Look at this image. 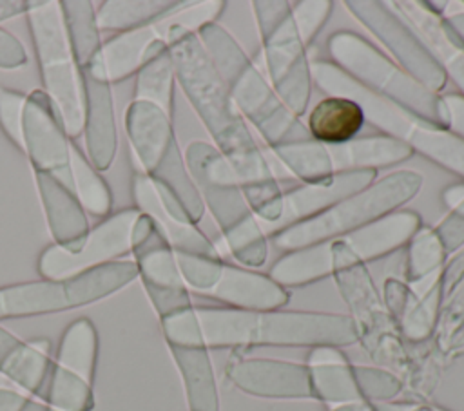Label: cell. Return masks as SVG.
<instances>
[{
  "instance_id": "22",
  "label": "cell",
  "mask_w": 464,
  "mask_h": 411,
  "mask_svg": "<svg viewBox=\"0 0 464 411\" xmlns=\"http://www.w3.org/2000/svg\"><path fill=\"white\" fill-rule=\"evenodd\" d=\"M227 377L237 389L261 398H314L304 364L276 358H232Z\"/></svg>"
},
{
  "instance_id": "25",
  "label": "cell",
  "mask_w": 464,
  "mask_h": 411,
  "mask_svg": "<svg viewBox=\"0 0 464 411\" xmlns=\"http://www.w3.org/2000/svg\"><path fill=\"white\" fill-rule=\"evenodd\" d=\"M382 302L408 342H424L435 333L442 304L440 277L422 293H415L406 281L388 277L382 284Z\"/></svg>"
},
{
  "instance_id": "14",
  "label": "cell",
  "mask_w": 464,
  "mask_h": 411,
  "mask_svg": "<svg viewBox=\"0 0 464 411\" xmlns=\"http://www.w3.org/2000/svg\"><path fill=\"white\" fill-rule=\"evenodd\" d=\"M98 331L91 319H74L62 333L45 389V404L60 411L94 409Z\"/></svg>"
},
{
  "instance_id": "41",
  "label": "cell",
  "mask_w": 464,
  "mask_h": 411,
  "mask_svg": "<svg viewBox=\"0 0 464 411\" xmlns=\"http://www.w3.org/2000/svg\"><path fill=\"white\" fill-rule=\"evenodd\" d=\"M334 11V2L332 0H297L290 2V13L294 18V24L297 27V33L308 47L317 33L323 29L326 24L328 16Z\"/></svg>"
},
{
  "instance_id": "43",
  "label": "cell",
  "mask_w": 464,
  "mask_h": 411,
  "mask_svg": "<svg viewBox=\"0 0 464 411\" xmlns=\"http://www.w3.org/2000/svg\"><path fill=\"white\" fill-rule=\"evenodd\" d=\"M0 411H60V409H54L45 402L34 400L11 386L0 384Z\"/></svg>"
},
{
  "instance_id": "36",
  "label": "cell",
  "mask_w": 464,
  "mask_h": 411,
  "mask_svg": "<svg viewBox=\"0 0 464 411\" xmlns=\"http://www.w3.org/2000/svg\"><path fill=\"white\" fill-rule=\"evenodd\" d=\"M69 172L72 181V192L83 210L92 215L107 217L112 210L111 188L74 143H71Z\"/></svg>"
},
{
  "instance_id": "11",
  "label": "cell",
  "mask_w": 464,
  "mask_h": 411,
  "mask_svg": "<svg viewBox=\"0 0 464 411\" xmlns=\"http://www.w3.org/2000/svg\"><path fill=\"white\" fill-rule=\"evenodd\" d=\"M332 277L350 310L348 317L353 322L357 342L384 369L408 375L411 358L406 351L404 339L388 313L368 266L353 263L335 270Z\"/></svg>"
},
{
  "instance_id": "37",
  "label": "cell",
  "mask_w": 464,
  "mask_h": 411,
  "mask_svg": "<svg viewBox=\"0 0 464 411\" xmlns=\"http://www.w3.org/2000/svg\"><path fill=\"white\" fill-rule=\"evenodd\" d=\"M174 83L176 72L170 53L165 51L136 72L134 98L138 101H149L160 107L172 118L174 109Z\"/></svg>"
},
{
  "instance_id": "46",
  "label": "cell",
  "mask_w": 464,
  "mask_h": 411,
  "mask_svg": "<svg viewBox=\"0 0 464 411\" xmlns=\"http://www.w3.org/2000/svg\"><path fill=\"white\" fill-rule=\"evenodd\" d=\"M464 277V248H460L440 270V290L442 299L453 290V286Z\"/></svg>"
},
{
  "instance_id": "31",
  "label": "cell",
  "mask_w": 464,
  "mask_h": 411,
  "mask_svg": "<svg viewBox=\"0 0 464 411\" xmlns=\"http://www.w3.org/2000/svg\"><path fill=\"white\" fill-rule=\"evenodd\" d=\"M179 369L190 411H219V397L208 349L169 344Z\"/></svg>"
},
{
  "instance_id": "27",
  "label": "cell",
  "mask_w": 464,
  "mask_h": 411,
  "mask_svg": "<svg viewBox=\"0 0 464 411\" xmlns=\"http://www.w3.org/2000/svg\"><path fill=\"white\" fill-rule=\"evenodd\" d=\"M315 400L328 407L364 400L353 377V366L335 346H315L304 362Z\"/></svg>"
},
{
  "instance_id": "3",
  "label": "cell",
  "mask_w": 464,
  "mask_h": 411,
  "mask_svg": "<svg viewBox=\"0 0 464 411\" xmlns=\"http://www.w3.org/2000/svg\"><path fill=\"white\" fill-rule=\"evenodd\" d=\"M214 69L245 121L252 123L266 147L308 139L304 123L279 100L272 85L254 67L236 38L219 24H208L196 33Z\"/></svg>"
},
{
  "instance_id": "8",
  "label": "cell",
  "mask_w": 464,
  "mask_h": 411,
  "mask_svg": "<svg viewBox=\"0 0 464 411\" xmlns=\"http://www.w3.org/2000/svg\"><path fill=\"white\" fill-rule=\"evenodd\" d=\"M326 51L334 65L370 92L446 127L442 94L428 91L364 36L353 31H335L326 40Z\"/></svg>"
},
{
  "instance_id": "52",
  "label": "cell",
  "mask_w": 464,
  "mask_h": 411,
  "mask_svg": "<svg viewBox=\"0 0 464 411\" xmlns=\"http://www.w3.org/2000/svg\"><path fill=\"white\" fill-rule=\"evenodd\" d=\"M411 411H448L444 407H439V406H431V404H413Z\"/></svg>"
},
{
  "instance_id": "23",
  "label": "cell",
  "mask_w": 464,
  "mask_h": 411,
  "mask_svg": "<svg viewBox=\"0 0 464 411\" xmlns=\"http://www.w3.org/2000/svg\"><path fill=\"white\" fill-rule=\"evenodd\" d=\"M388 5L417 33L464 98V43L430 2L390 0Z\"/></svg>"
},
{
  "instance_id": "42",
  "label": "cell",
  "mask_w": 464,
  "mask_h": 411,
  "mask_svg": "<svg viewBox=\"0 0 464 411\" xmlns=\"http://www.w3.org/2000/svg\"><path fill=\"white\" fill-rule=\"evenodd\" d=\"M27 94L0 85V129L24 152V110Z\"/></svg>"
},
{
  "instance_id": "45",
  "label": "cell",
  "mask_w": 464,
  "mask_h": 411,
  "mask_svg": "<svg viewBox=\"0 0 464 411\" xmlns=\"http://www.w3.org/2000/svg\"><path fill=\"white\" fill-rule=\"evenodd\" d=\"M442 103L448 116L446 129L464 139V98L457 92H450L442 96Z\"/></svg>"
},
{
  "instance_id": "10",
  "label": "cell",
  "mask_w": 464,
  "mask_h": 411,
  "mask_svg": "<svg viewBox=\"0 0 464 411\" xmlns=\"http://www.w3.org/2000/svg\"><path fill=\"white\" fill-rule=\"evenodd\" d=\"M263 54L270 85L279 100L299 118L312 94V74L306 47L297 33L286 0H254Z\"/></svg>"
},
{
  "instance_id": "6",
  "label": "cell",
  "mask_w": 464,
  "mask_h": 411,
  "mask_svg": "<svg viewBox=\"0 0 464 411\" xmlns=\"http://www.w3.org/2000/svg\"><path fill=\"white\" fill-rule=\"evenodd\" d=\"M27 24L38 60L44 92L53 103L67 136L83 132L85 83L63 22L62 2H29Z\"/></svg>"
},
{
  "instance_id": "12",
  "label": "cell",
  "mask_w": 464,
  "mask_h": 411,
  "mask_svg": "<svg viewBox=\"0 0 464 411\" xmlns=\"http://www.w3.org/2000/svg\"><path fill=\"white\" fill-rule=\"evenodd\" d=\"M188 292L241 310H281L290 293L268 273L234 266L221 259L174 252Z\"/></svg>"
},
{
  "instance_id": "48",
  "label": "cell",
  "mask_w": 464,
  "mask_h": 411,
  "mask_svg": "<svg viewBox=\"0 0 464 411\" xmlns=\"http://www.w3.org/2000/svg\"><path fill=\"white\" fill-rule=\"evenodd\" d=\"M444 20L464 43V2H448L444 11Z\"/></svg>"
},
{
  "instance_id": "33",
  "label": "cell",
  "mask_w": 464,
  "mask_h": 411,
  "mask_svg": "<svg viewBox=\"0 0 464 411\" xmlns=\"http://www.w3.org/2000/svg\"><path fill=\"white\" fill-rule=\"evenodd\" d=\"M51 340L36 337L22 342L0 377L9 380L13 386H18L22 391L44 398L51 377Z\"/></svg>"
},
{
  "instance_id": "50",
  "label": "cell",
  "mask_w": 464,
  "mask_h": 411,
  "mask_svg": "<svg viewBox=\"0 0 464 411\" xmlns=\"http://www.w3.org/2000/svg\"><path fill=\"white\" fill-rule=\"evenodd\" d=\"M328 411H377L373 402L368 400H359V402H350V404H343V406H335L330 407Z\"/></svg>"
},
{
  "instance_id": "16",
  "label": "cell",
  "mask_w": 464,
  "mask_h": 411,
  "mask_svg": "<svg viewBox=\"0 0 464 411\" xmlns=\"http://www.w3.org/2000/svg\"><path fill=\"white\" fill-rule=\"evenodd\" d=\"M185 4L187 2H178L160 18L112 36L102 43L89 67L83 71H87L94 80L109 85L136 74L145 63L169 51L179 29H187L181 18Z\"/></svg>"
},
{
  "instance_id": "20",
  "label": "cell",
  "mask_w": 464,
  "mask_h": 411,
  "mask_svg": "<svg viewBox=\"0 0 464 411\" xmlns=\"http://www.w3.org/2000/svg\"><path fill=\"white\" fill-rule=\"evenodd\" d=\"M422 226V219L413 210L390 212L346 235L330 239L334 253V272L353 263H372L406 246L410 237Z\"/></svg>"
},
{
  "instance_id": "1",
  "label": "cell",
  "mask_w": 464,
  "mask_h": 411,
  "mask_svg": "<svg viewBox=\"0 0 464 411\" xmlns=\"http://www.w3.org/2000/svg\"><path fill=\"white\" fill-rule=\"evenodd\" d=\"M169 53L176 81L214 139V147L232 167L254 215L261 223L277 221L283 190L198 36L190 31H179Z\"/></svg>"
},
{
  "instance_id": "49",
  "label": "cell",
  "mask_w": 464,
  "mask_h": 411,
  "mask_svg": "<svg viewBox=\"0 0 464 411\" xmlns=\"http://www.w3.org/2000/svg\"><path fill=\"white\" fill-rule=\"evenodd\" d=\"M29 2L25 0H0V22L27 13Z\"/></svg>"
},
{
  "instance_id": "24",
  "label": "cell",
  "mask_w": 464,
  "mask_h": 411,
  "mask_svg": "<svg viewBox=\"0 0 464 411\" xmlns=\"http://www.w3.org/2000/svg\"><path fill=\"white\" fill-rule=\"evenodd\" d=\"M125 132L136 170L152 176L179 148L172 118L149 101L132 100L125 109Z\"/></svg>"
},
{
  "instance_id": "40",
  "label": "cell",
  "mask_w": 464,
  "mask_h": 411,
  "mask_svg": "<svg viewBox=\"0 0 464 411\" xmlns=\"http://www.w3.org/2000/svg\"><path fill=\"white\" fill-rule=\"evenodd\" d=\"M355 384L368 402H390L402 391V378L384 368L353 366Z\"/></svg>"
},
{
  "instance_id": "38",
  "label": "cell",
  "mask_w": 464,
  "mask_h": 411,
  "mask_svg": "<svg viewBox=\"0 0 464 411\" xmlns=\"http://www.w3.org/2000/svg\"><path fill=\"white\" fill-rule=\"evenodd\" d=\"M448 261V252L444 250L433 226H420L406 243L404 259V281L408 284L420 282L428 277L440 273Z\"/></svg>"
},
{
  "instance_id": "34",
  "label": "cell",
  "mask_w": 464,
  "mask_h": 411,
  "mask_svg": "<svg viewBox=\"0 0 464 411\" xmlns=\"http://www.w3.org/2000/svg\"><path fill=\"white\" fill-rule=\"evenodd\" d=\"M176 4L178 0H105L96 9V24L100 31L120 34L160 18Z\"/></svg>"
},
{
  "instance_id": "47",
  "label": "cell",
  "mask_w": 464,
  "mask_h": 411,
  "mask_svg": "<svg viewBox=\"0 0 464 411\" xmlns=\"http://www.w3.org/2000/svg\"><path fill=\"white\" fill-rule=\"evenodd\" d=\"M22 342H24L22 339H18L14 333H11L0 326V373L4 371V368L7 366L11 357L18 351Z\"/></svg>"
},
{
  "instance_id": "26",
  "label": "cell",
  "mask_w": 464,
  "mask_h": 411,
  "mask_svg": "<svg viewBox=\"0 0 464 411\" xmlns=\"http://www.w3.org/2000/svg\"><path fill=\"white\" fill-rule=\"evenodd\" d=\"M83 136L87 147V159L98 172H103L112 165L118 150V129L112 92L109 83L94 80L87 71H83Z\"/></svg>"
},
{
  "instance_id": "17",
  "label": "cell",
  "mask_w": 464,
  "mask_h": 411,
  "mask_svg": "<svg viewBox=\"0 0 464 411\" xmlns=\"http://www.w3.org/2000/svg\"><path fill=\"white\" fill-rule=\"evenodd\" d=\"M132 255L138 277L160 319L192 306L174 250L145 214H140L134 225Z\"/></svg>"
},
{
  "instance_id": "7",
  "label": "cell",
  "mask_w": 464,
  "mask_h": 411,
  "mask_svg": "<svg viewBox=\"0 0 464 411\" xmlns=\"http://www.w3.org/2000/svg\"><path fill=\"white\" fill-rule=\"evenodd\" d=\"M424 177L415 170H395L370 186L341 199L324 212L279 230L270 237L276 248L290 252L314 243L346 235L390 212L399 210L422 188Z\"/></svg>"
},
{
  "instance_id": "29",
  "label": "cell",
  "mask_w": 464,
  "mask_h": 411,
  "mask_svg": "<svg viewBox=\"0 0 464 411\" xmlns=\"http://www.w3.org/2000/svg\"><path fill=\"white\" fill-rule=\"evenodd\" d=\"M326 152L334 174L379 170L402 163L413 156V150L408 145L386 134H372L339 145H326Z\"/></svg>"
},
{
  "instance_id": "32",
  "label": "cell",
  "mask_w": 464,
  "mask_h": 411,
  "mask_svg": "<svg viewBox=\"0 0 464 411\" xmlns=\"http://www.w3.org/2000/svg\"><path fill=\"white\" fill-rule=\"evenodd\" d=\"M330 275H334L330 239L285 252L268 270V277L283 288L304 286Z\"/></svg>"
},
{
  "instance_id": "35",
  "label": "cell",
  "mask_w": 464,
  "mask_h": 411,
  "mask_svg": "<svg viewBox=\"0 0 464 411\" xmlns=\"http://www.w3.org/2000/svg\"><path fill=\"white\" fill-rule=\"evenodd\" d=\"M62 13L72 53L83 71L102 47L96 9L91 0H62Z\"/></svg>"
},
{
  "instance_id": "21",
  "label": "cell",
  "mask_w": 464,
  "mask_h": 411,
  "mask_svg": "<svg viewBox=\"0 0 464 411\" xmlns=\"http://www.w3.org/2000/svg\"><path fill=\"white\" fill-rule=\"evenodd\" d=\"M375 177L377 170H350L332 174L330 177L319 181L303 183L283 194V206L277 221L259 225L266 226L268 235H272L295 223L306 221L339 203L341 199L370 186Z\"/></svg>"
},
{
  "instance_id": "30",
  "label": "cell",
  "mask_w": 464,
  "mask_h": 411,
  "mask_svg": "<svg viewBox=\"0 0 464 411\" xmlns=\"http://www.w3.org/2000/svg\"><path fill=\"white\" fill-rule=\"evenodd\" d=\"M364 121V112L357 101L343 96H324L308 112L304 127L314 141L339 145L355 139Z\"/></svg>"
},
{
  "instance_id": "44",
  "label": "cell",
  "mask_w": 464,
  "mask_h": 411,
  "mask_svg": "<svg viewBox=\"0 0 464 411\" xmlns=\"http://www.w3.org/2000/svg\"><path fill=\"white\" fill-rule=\"evenodd\" d=\"M27 63V53L22 42L9 31L0 27V69L13 71Z\"/></svg>"
},
{
  "instance_id": "51",
  "label": "cell",
  "mask_w": 464,
  "mask_h": 411,
  "mask_svg": "<svg viewBox=\"0 0 464 411\" xmlns=\"http://www.w3.org/2000/svg\"><path fill=\"white\" fill-rule=\"evenodd\" d=\"M377 411H411L415 402H373Z\"/></svg>"
},
{
  "instance_id": "4",
  "label": "cell",
  "mask_w": 464,
  "mask_h": 411,
  "mask_svg": "<svg viewBox=\"0 0 464 411\" xmlns=\"http://www.w3.org/2000/svg\"><path fill=\"white\" fill-rule=\"evenodd\" d=\"M310 74L321 92L357 101L364 119L382 134L402 141L413 152L464 179V139L451 130L370 92L330 60H310Z\"/></svg>"
},
{
  "instance_id": "9",
  "label": "cell",
  "mask_w": 464,
  "mask_h": 411,
  "mask_svg": "<svg viewBox=\"0 0 464 411\" xmlns=\"http://www.w3.org/2000/svg\"><path fill=\"white\" fill-rule=\"evenodd\" d=\"M136 277L134 261H114L69 279L0 286V320L82 308L123 290Z\"/></svg>"
},
{
  "instance_id": "18",
  "label": "cell",
  "mask_w": 464,
  "mask_h": 411,
  "mask_svg": "<svg viewBox=\"0 0 464 411\" xmlns=\"http://www.w3.org/2000/svg\"><path fill=\"white\" fill-rule=\"evenodd\" d=\"M134 208L150 217L174 252L221 259L214 243L188 219L179 201L160 183L134 170L132 174Z\"/></svg>"
},
{
  "instance_id": "39",
  "label": "cell",
  "mask_w": 464,
  "mask_h": 411,
  "mask_svg": "<svg viewBox=\"0 0 464 411\" xmlns=\"http://www.w3.org/2000/svg\"><path fill=\"white\" fill-rule=\"evenodd\" d=\"M464 331V277L442 299L435 328V346L439 351H450Z\"/></svg>"
},
{
  "instance_id": "13",
  "label": "cell",
  "mask_w": 464,
  "mask_h": 411,
  "mask_svg": "<svg viewBox=\"0 0 464 411\" xmlns=\"http://www.w3.org/2000/svg\"><path fill=\"white\" fill-rule=\"evenodd\" d=\"M140 214L138 208L112 212L89 228L83 237L69 244L53 243L45 246L36 261L40 277L54 281L76 277L132 253V232Z\"/></svg>"
},
{
  "instance_id": "15",
  "label": "cell",
  "mask_w": 464,
  "mask_h": 411,
  "mask_svg": "<svg viewBox=\"0 0 464 411\" xmlns=\"http://www.w3.org/2000/svg\"><path fill=\"white\" fill-rule=\"evenodd\" d=\"M344 7L393 54L395 63L428 91L440 94L448 78L417 33L379 0H346Z\"/></svg>"
},
{
  "instance_id": "28",
  "label": "cell",
  "mask_w": 464,
  "mask_h": 411,
  "mask_svg": "<svg viewBox=\"0 0 464 411\" xmlns=\"http://www.w3.org/2000/svg\"><path fill=\"white\" fill-rule=\"evenodd\" d=\"M40 203L51 237L56 244H69L89 232V219L71 188L47 172L33 170Z\"/></svg>"
},
{
  "instance_id": "2",
  "label": "cell",
  "mask_w": 464,
  "mask_h": 411,
  "mask_svg": "<svg viewBox=\"0 0 464 411\" xmlns=\"http://www.w3.org/2000/svg\"><path fill=\"white\" fill-rule=\"evenodd\" d=\"M160 320L167 346L341 348L357 342L352 319L341 313L190 306Z\"/></svg>"
},
{
  "instance_id": "19",
  "label": "cell",
  "mask_w": 464,
  "mask_h": 411,
  "mask_svg": "<svg viewBox=\"0 0 464 411\" xmlns=\"http://www.w3.org/2000/svg\"><path fill=\"white\" fill-rule=\"evenodd\" d=\"M72 139L67 136L51 100L40 89L27 94L24 110V154L33 170L47 172L72 190L69 156Z\"/></svg>"
},
{
  "instance_id": "5",
  "label": "cell",
  "mask_w": 464,
  "mask_h": 411,
  "mask_svg": "<svg viewBox=\"0 0 464 411\" xmlns=\"http://www.w3.org/2000/svg\"><path fill=\"white\" fill-rule=\"evenodd\" d=\"M183 158L203 206L221 228L234 259L245 268H261L268 257V237L228 161L214 145L198 139L187 145Z\"/></svg>"
}]
</instances>
